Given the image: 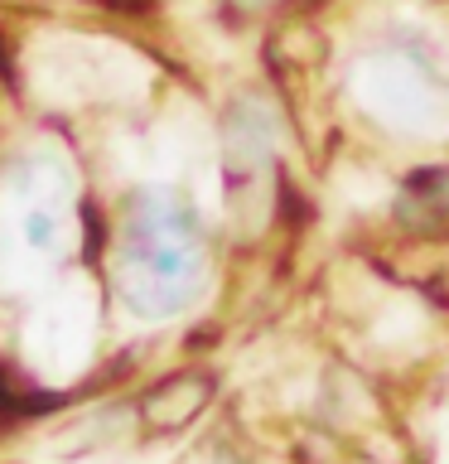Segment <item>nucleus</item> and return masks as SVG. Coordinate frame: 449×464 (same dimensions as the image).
<instances>
[{
    "label": "nucleus",
    "mask_w": 449,
    "mask_h": 464,
    "mask_svg": "<svg viewBox=\"0 0 449 464\" xmlns=\"http://www.w3.org/2000/svg\"><path fill=\"white\" fill-rule=\"evenodd\" d=\"M29 242H34V246L53 242V218H43V213H34V218H29Z\"/></svg>",
    "instance_id": "2"
},
{
    "label": "nucleus",
    "mask_w": 449,
    "mask_h": 464,
    "mask_svg": "<svg viewBox=\"0 0 449 464\" xmlns=\"http://www.w3.org/2000/svg\"><path fill=\"white\" fill-rule=\"evenodd\" d=\"M237 5H271V0H237Z\"/></svg>",
    "instance_id": "3"
},
{
    "label": "nucleus",
    "mask_w": 449,
    "mask_h": 464,
    "mask_svg": "<svg viewBox=\"0 0 449 464\" xmlns=\"http://www.w3.org/2000/svg\"><path fill=\"white\" fill-rule=\"evenodd\" d=\"M208 276V246L194 208L169 188H145L126 203L116 227L111 281L130 314L169 319L184 314L203 295Z\"/></svg>",
    "instance_id": "1"
}]
</instances>
